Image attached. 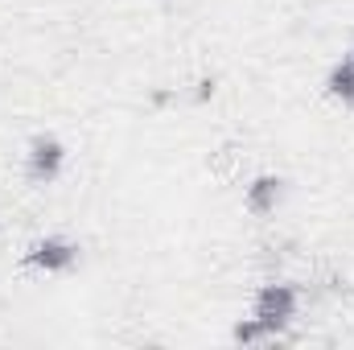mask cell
I'll return each mask as SVG.
<instances>
[{
	"label": "cell",
	"instance_id": "obj_5",
	"mask_svg": "<svg viewBox=\"0 0 354 350\" xmlns=\"http://www.w3.org/2000/svg\"><path fill=\"white\" fill-rule=\"evenodd\" d=\"M326 87H330V95H334V99H342V103H354V58L338 62V66L330 71Z\"/></svg>",
	"mask_w": 354,
	"mask_h": 350
},
{
	"label": "cell",
	"instance_id": "obj_1",
	"mask_svg": "<svg viewBox=\"0 0 354 350\" xmlns=\"http://www.w3.org/2000/svg\"><path fill=\"white\" fill-rule=\"evenodd\" d=\"M252 317H260L272 334H280L297 317V288L292 284H264L256 293V313Z\"/></svg>",
	"mask_w": 354,
	"mask_h": 350
},
{
	"label": "cell",
	"instance_id": "obj_4",
	"mask_svg": "<svg viewBox=\"0 0 354 350\" xmlns=\"http://www.w3.org/2000/svg\"><path fill=\"white\" fill-rule=\"evenodd\" d=\"M280 194H284V181L280 177H256L252 185H248V210L252 214H272L276 210V202H280Z\"/></svg>",
	"mask_w": 354,
	"mask_h": 350
},
{
	"label": "cell",
	"instance_id": "obj_6",
	"mask_svg": "<svg viewBox=\"0 0 354 350\" xmlns=\"http://www.w3.org/2000/svg\"><path fill=\"white\" fill-rule=\"evenodd\" d=\"M268 338H276V334L268 330L260 317H248V322L235 326V342H243V347H256V342H268Z\"/></svg>",
	"mask_w": 354,
	"mask_h": 350
},
{
	"label": "cell",
	"instance_id": "obj_2",
	"mask_svg": "<svg viewBox=\"0 0 354 350\" xmlns=\"http://www.w3.org/2000/svg\"><path fill=\"white\" fill-rule=\"evenodd\" d=\"M62 161H66V153H62V145L54 140V136H37L33 145H29V153H25V174L29 181H54L58 169H62Z\"/></svg>",
	"mask_w": 354,
	"mask_h": 350
},
{
	"label": "cell",
	"instance_id": "obj_3",
	"mask_svg": "<svg viewBox=\"0 0 354 350\" xmlns=\"http://www.w3.org/2000/svg\"><path fill=\"white\" fill-rule=\"evenodd\" d=\"M79 256V248L71 243V239H62V235H50V239H37L29 252H25V264L29 268H37V272H62V268H71Z\"/></svg>",
	"mask_w": 354,
	"mask_h": 350
}]
</instances>
